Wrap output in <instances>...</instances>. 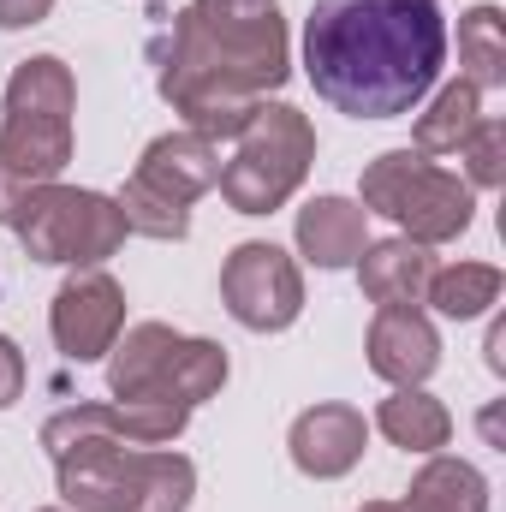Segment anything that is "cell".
Here are the masks:
<instances>
[{
  "label": "cell",
  "instance_id": "6da1fadb",
  "mask_svg": "<svg viewBox=\"0 0 506 512\" xmlns=\"http://www.w3.org/2000/svg\"><path fill=\"white\" fill-rule=\"evenodd\" d=\"M161 102L185 131L221 143L292 78V42L280 0H191L149 48Z\"/></svg>",
  "mask_w": 506,
  "mask_h": 512
},
{
  "label": "cell",
  "instance_id": "7a4b0ae2",
  "mask_svg": "<svg viewBox=\"0 0 506 512\" xmlns=\"http://www.w3.org/2000/svg\"><path fill=\"white\" fill-rule=\"evenodd\" d=\"M447 66L435 0H316L304 18V78L352 120L411 114Z\"/></svg>",
  "mask_w": 506,
  "mask_h": 512
},
{
  "label": "cell",
  "instance_id": "3957f363",
  "mask_svg": "<svg viewBox=\"0 0 506 512\" xmlns=\"http://www.w3.org/2000/svg\"><path fill=\"white\" fill-rule=\"evenodd\" d=\"M78 78L60 54H30L6 78V120H0V227H12L18 203L54 185L78 149Z\"/></svg>",
  "mask_w": 506,
  "mask_h": 512
},
{
  "label": "cell",
  "instance_id": "277c9868",
  "mask_svg": "<svg viewBox=\"0 0 506 512\" xmlns=\"http://www.w3.org/2000/svg\"><path fill=\"white\" fill-rule=\"evenodd\" d=\"M54 483L72 512H185L197 495V465L167 447L72 435L54 447Z\"/></svg>",
  "mask_w": 506,
  "mask_h": 512
},
{
  "label": "cell",
  "instance_id": "5b68a950",
  "mask_svg": "<svg viewBox=\"0 0 506 512\" xmlns=\"http://www.w3.org/2000/svg\"><path fill=\"white\" fill-rule=\"evenodd\" d=\"M227 346L179 334L167 322H131L108 358V393L126 405H185L197 411L227 387Z\"/></svg>",
  "mask_w": 506,
  "mask_h": 512
},
{
  "label": "cell",
  "instance_id": "8992f818",
  "mask_svg": "<svg viewBox=\"0 0 506 512\" xmlns=\"http://www.w3.org/2000/svg\"><path fill=\"white\" fill-rule=\"evenodd\" d=\"M358 203H364V215H387L399 227V239L429 245V251L453 245L477 221V191L459 173L435 167L429 155H417V149L376 155L358 179Z\"/></svg>",
  "mask_w": 506,
  "mask_h": 512
},
{
  "label": "cell",
  "instance_id": "52a82bcc",
  "mask_svg": "<svg viewBox=\"0 0 506 512\" xmlns=\"http://www.w3.org/2000/svg\"><path fill=\"white\" fill-rule=\"evenodd\" d=\"M215 179H221V149L209 137H197V131H185V126L161 131L143 149V161L126 179V191L114 197L120 215H126V233L179 245L191 233V203L203 191H215Z\"/></svg>",
  "mask_w": 506,
  "mask_h": 512
},
{
  "label": "cell",
  "instance_id": "ba28073f",
  "mask_svg": "<svg viewBox=\"0 0 506 512\" xmlns=\"http://www.w3.org/2000/svg\"><path fill=\"white\" fill-rule=\"evenodd\" d=\"M233 143L239 149H233V161L215 179L221 197L233 203V215H274V209H286L292 191L316 167V126L292 102H262Z\"/></svg>",
  "mask_w": 506,
  "mask_h": 512
},
{
  "label": "cell",
  "instance_id": "9c48e42d",
  "mask_svg": "<svg viewBox=\"0 0 506 512\" xmlns=\"http://www.w3.org/2000/svg\"><path fill=\"white\" fill-rule=\"evenodd\" d=\"M12 233H18L30 262H48V268H102L131 239L114 197L78 191V185H60V179L18 203Z\"/></svg>",
  "mask_w": 506,
  "mask_h": 512
},
{
  "label": "cell",
  "instance_id": "30bf717a",
  "mask_svg": "<svg viewBox=\"0 0 506 512\" xmlns=\"http://www.w3.org/2000/svg\"><path fill=\"white\" fill-rule=\"evenodd\" d=\"M221 304L251 334H286L304 316V268L274 239H245L221 262Z\"/></svg>",
  "mask_w": 506,
  "mask_h": 512
},
{
  "label": "cell",
  "instance_id": "8fae6325",
  "mask_svg": "<svg viewBox=\"0 0 506 512\" xmlns=\"http://www.w3.org/2000/svg\"><path fill=\"white\" fill-rule=\"evenodd\" d=\"M48 334H54L66 364L108 358L114 340L126 334V286L108 268H78L48 304Z\"/></svg>",
  "mask_w": 506,
  "mask_h": 512
},
{
  "label": "cell",
  "instance_id": "7c38bea8",
  "mask_svg": "<svg viewBox=\"0 0 506 512\" xmlns=\"http://www.w3.org/2000/svg\"><path fill=\"white\" fill-rule=\"evenodd\" d=\"M185 423H191L185 405H126V399H102V405H72V411L48 417L42 423V447L54 453L72 435H114L126 447H167V441L185 435Z\"/></svg>",
  "mask_w": 506,
  "mask_h": 512
},
{
  "label": "cell",
  "instance_id": "4fadbf2b",
  "mask_svg": "<svg viewBox=\"0 0 506 512\" xmlns=\"http://www.w3.org/2000/svg\"><path fill=\"white\" fill-rule=\"evenodd\" d=\"M286 447H292V465H298L304 477L334 483V477L358 471V459H364V447H370V423H364L358 405L328 399V405H310V411L292 417Z\"/></svg>",
  "mask_w": 506,
  "mask_h": 512
},
{
  "label": "cell",
  "instance_id": "5bb4252c",
  "mask_svg": "<svg viewBox=\"0 0 506 512\" xmlns=\"http://www.w3.org/2000/svg\"><path fill=\"white\" fill-rule=\"evenodd\" d=\"M364 346H370V370L393 387H423L441 364V334L417 304H381Z\"/></svg>",
  "mask_w": 506,
  "mask_h": 512
},
{
  "label": "cell",
  "instance_id": "9a60e30c",
  "mask_svg": "<svg viewBox=\"0 0 506 512\" xmlns=\"http://www.w3.org/2000/svg\"><path fill=\"white\" fill-rule=\"evenodd\" d=\"M292 239H298V256L304 262H316V268L334 274V268H352L364 256V245H370V215H364V203L322 191V197H310L298 209Z\"/></svg>",
  "mask_w": 506,
  "mask_h": 512
},
{
  "label": "cell",
  "instance_id": "2e32d148",
  "mask_svg": "<svg viewBox=\"0 0 506 512\" xmlns=\"http://www.w3.org/2000/svg\"><path fill=\"white\" fill-rule=\"evenodd\" d=\"M352 268H358V292L376 310L381 304H423L435 256H429V245H411V239H381V245H364Z\"/></svg>",
  "mask_w": 506,
  "mask_h": 512
},
{
  "label": "cell",
  "instance_id": "e0dca14e",
  "mask_svg": "<svg viewBox=\"0 0 506 512\" xmlns=\"http://www.w3.org/2000/svg\"><path fill=\"white\" fill-rule=\"evenodd\" d=\"M376 429L399 453H423L429 459V453H441L453 441V411L435 393H423V387H393L376 405Z\"/></svg>",
  "mask_w": 506,
  "mask_h": 512
},
{
  "label": "cell",
  "instance_id": "ac0fdd59",
  "mask_svg": "<svg viewBox=\"0 0 506 512\" xmlns=\"http://www.w3.org/2000/svg\"><path fill=\"white\" fill-rule=\"evenodd\" d=\"M399 507L405 512H489V477L471 459L429 453V465L411 477Z\"/></svg>",
  "mask_w": 506,
  "mask_h": 512
},
{
  "label": "cell",
  "instance_id": "d6986e66",
  "mask_svg": "<svg viewBox=\"0 0 506 512\" xmlns=\"http://www.w3.org/2000/svg\"><path fill=\"white\" fill-rule=\"evenodd\" d=\"M483 120V90L471 84V78H453V84H441L435 90V102L417 114V155H459V143L477 131Z\"/></svg>",
  "mask_w": 506,
  "mask_h": 512
},
{
  "label": "cell",
  "instance_id": "ffe728a7",
  "mask_svg": "<svg viewBox=\"0 0 506 512\" xmlns=\"http://www.w3.org/2000/svg\"><path fill=\"white\" fill-rule=\"evenodd\" d=\"M501 286H506V274L495 262H453V268H435L429 274V292L423 298L447 322H477V316H489L501 304Z\"/></svg>",
  "mask_w": 506,
  "mask_h": 512
},
{
  "label": "cell",
  "instance_id": "44dd1931",
  "mask_svg": "<svg viewBox=\"0 0 506 512\" xmlns=\"http://www.w3.org/2000/svg\"><path fill=\"white\" fill-rule=\"evenodd\" d=\"M459 66L477 90H501L506 84V18L501 6H471L459 18Z\"/></svg>",
  "mask_w": 506,
  "mask_h": 512
},
{
  "label": "cell",
  "instance_id": "7402d4cb",
  "mask_svg": "<svg viewBox=\"0 0 506 512\" xmlns=\"http://www.w3.org/2000/svg\"><path fill=\"white\" fill-rule=\"evenodd\" d=\"M459 161H465V185L471 191H501L506 185V126L495 114H483L477 131L459 143Z\"/></svg>",
  "mask_w": 506,
  "mask_h": 512
},
{
  "label": "cell",
  "instance_id": "603a6c76",
  "mask_svg": "<svg viewBox=\"0 0 506 512\" xmlns=\"http://www.w3.org/2000/svg\"><path fill=\"white\" fill-rule=\"evenodd\" d=\"M18 393H24V352H18V340L0 334V411L18 405Z\"/></svg>",
  "mask_w": 506,
  "mask_h": 512
},
{
  "label": "cell",
  "instance_id": "cb8c5ba5",
  "mask_svg": "<svg viewBox=\"0 0 506 512\" xmlns=\"http://www.w3.org/2000/svg\"><path fill=\"white\" fill-rule=\"evenodd\" d=\"M54 12V0H0V30H30Z\"/></svg>",
  "mask_w": 506,
  "mask_h": 512
},
{
  "label": "cell",
  "instance_id": "d4e9b609",
  "mask_svg": "<svg viewBox=\"0 0 506 512\" xmlns=\"http://www.w3.org/2000/svg\"><path fill=\"white\" fill-rule=\"evenodd\" d=\"M489 370H495V376H506V322H495V328H489Z\"/></svg>",
  "mask_w": 506,
  "mask_h": 512
},
{
  "label": "cell",
  "instance_id": "484cf974",
  "mask_svg": "<svg viewBox=\"0 0 506 512\" xmlns=\"http://www.w3.org/2000/svg\"><path fill=\"white\" fill-rule=\"evenodd\" d=\"M358 512H405V507H399V501H364Z\"/></svg>",
  "mask_w": 506,
  "mask_h": 512
},
{
  "label": "cell",
  "instance_id": "4316f807",
  "mask_svg": "<svg viewBox=\"0 0 506 512\" xmlns=\"http://www.w3.org/2000/svg\"><path fill=\"white\" fill-rule=\"evenodd\" d=\"M42 512H66V507H42Z\"/></svg>",
  "mask_w": 506,
  "mask_h": 512
}]
</instances>
